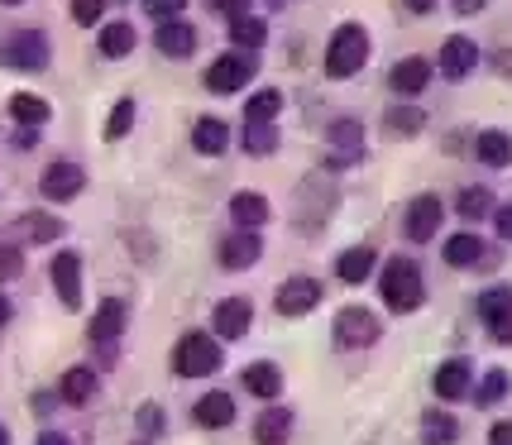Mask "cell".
<instances>
[{
    "label": "cell",
    "mask_w": 512,
    "mask_h": 445,
    "mask_svg": "<svg viewBox=\"0 0 512 445\" xmlns=\"http://www.w3.org/2000/svg\"><path fill=\"white\" fill-rule=\"evenodd\" d=\"M0 445H10V431H5V426H0Z\"/></svg>",
    "instance_id": "f5cc1de1"
},
{
    "label": "cell",
    "mask_w": 512,
    "mask_h": 445,
    "mask_svg": "<svg viewBox=\"0 0 512 445\" xmlns=\"http://www.w3.org/2000/svg\"><path fill=\"white\" fill-rule=\"evenodd\" d=\"M321 302V283L316 278H288L283 288H278V297H273V307L283 316H307Z\"/></svg>",
    "instance_id": "9c48e42d"
},
{
    "label": "cell",
    "mask_w": 512,
    "mask_h": 445,
    "mask_svg": "<svg viewBox=\"0 0 512 445\" xmlns=\"http://www.w3.org/2000/svg\"><path fill=\"white\" fill-rule=\"evenodd\" d=\"M230 34H235V44L240 48H264L268 24L259 20V15H240V20H230Z\"/></svg>",
    "instance_id": "836d02e7"
},
{
    "label": "cell",
    "mask_w": 512,
    "mask_h": 445,
    "mask_svg": "<svg viewBox=\"0 0 512 445\" xmlns=\"http://www.w3.org/2000/svg\"><path fill=\"white\" fill-rule=\"evenodd\" d=\"M379 288H383V302L393 307V312H417L422 307V273H417V264L412 259H388V268H383V278H379Z\"/></svg>",
    "instance_id": "6da1fadb"
},
{
    "label": "cell",
    "mask_w": 512,
    "mask_h": 445,
    "mask_svg": "<svg viewBox=\"0 0 512 445\" xmlns=\"http://www.w3.org/2000/svg\"><path fill=\"white\" fill-rule=\"evenodd\" d=\"M460 436V422L446 412H426L422 417V445H450Z\"/></svg>",
    "instance_id": "1f68e13d"
},
{
    "label": "cell",
    "mask_w": 512,
    "mask_h": 445,
    "mask_svg": "<svg viewBox=\"0 0 512 445\" xmlns=\"http://www.w3.org/2000/svg\"><path fill=\"white\" fill-rule=\"evenodd\" d=\"M474 154H479V163H489V168H508L512 163V134L508 130H484L474 139Z\"/></svg>",
    "instance_id": "603a6c76"
},
{
    "label": "cell",
    "mask_w": 512,
    "mask_h": 445,
    "mask_svg": "<svg viewBox=\"0 0 512 445\" xmlns=\"http://www.w3.org/2000/svg\"><path fill=\"white\" fill-rule=\"evenodd\" d=\"M278 111H283V91H278V87L254 91V96H249V106H245L249 120H273Z\"/></svg>",
    "instance_id": "8d00e7d4"
},
{
    "label": "cell",
    "mask_w": 512,
    "mask_h": 445,
    "mask_svg": "<svg viewBox=\"0 0 512 445\" xmlns=\"http://www.w3.org/2000/svg\"><path fill=\"white\" fill-rule=\"evenodd\" d=\"M450 5H455L460 15H479V10H484V0H450Z\"/></svg>",
    "instance_id": "7dc6e473"
},
{
    "label": "cell",
    "mask_w": 512,
    "mask_h": 445,
    "mask_svg": "<svg viewBox=\"0 0 512 445\" xmlns=\"http://www.w3.org/2000/svg\"><path fill=\"white\" fill-rule=\"evenodd\" d=\"M469 379H474V369H469V359L460 355V359H446L441 369H436V398L441 402H460V398H469Z\"/></svg>",
    "instance_id": "4fadbf2b"
},
{
    "label": "cell",
    "mask_w": 512,
    "mask_h": 445,
    "mask_svg": "<svg viewBox=\"0 0 512 445\" xmlns=\"http://www.w3.org/2000/svg\"><path fill=\"white\" fill-rule=\"evenodd\" d=\"M479 67V48H474V39H446V48H441V72H446L450 82H460V77H469Z\"/></svg>",
    "instance_id": "2e32d148"
},
{
    "label": "cell",
    "mask_w": 512,
    "mask_h": 445,
    "mask_svg": "<svg viewBox=\"0 0 512 445\" xmlns=\"http://www.w3.org/2000/svg\"><path fill=\"white\" fill-rule=\"evenodd\" d=\"M369 58V34H364V24H340L331 34V48H326V77H355L359 67Z\"/></svg>",
    "instance_id": "7a4b0ae2"
},
{
    "label": "cell",
    "mask_w": 512,
    "mask_h": 445,
    "mask_svg": "<svg viewBox=\"0 0 512 445\" xmlns=\"http://www.w3.org/2000/svg\"><path fill=\"white\" fill-rule=\"evenodd\" d=\"M130 125H134V101L125 96V101H115L111 120H106V139H125V134H130Z\"/></svg>",
    "instance_id": "74e56055"
},
{
    "label": "cell",
    "mask_w": 512,
    "mask_h": 445,
    "mask_svg": "<svg viewBox=\"0 0 512 445\" xmlns=\"http://www.w3.org/2000/svg\"><path fill=\"white\" fill-rule=\"evenodd\" d=\"M508 388H512L508 369H489V374L479 379V388H469V393H474V402H479V407H493V402L508 398Z\"/></svg>",
    "instance_id": "4dcf8cb0"
},
{
    "label": "cell",
    "mask_w": 512,
    "mask_h": 445,
    "mask_svg": "<svg viewBox=\"0 0 512 445\" xmlns=\"http://www.w3.org/2000/svg\"><path fill=\"white\" fill-rule=\"evenodd\" d=\"M24 268V254L20 245H0V283H10V278H20Z\"/></svg>",
    "instance_id": "60d3db41"
},
{
    "label": "cell",
    "mask_w": 512,
    "mask_h": 445,
    "mask_svg": "<svg viewBox=\"0 0 512 445\" xmlns=\"http://www.w3.org/2000/svg\"><path fill=\"white\" fill-rule=\"evenodd\" d=\"M230 221H235V230H259V225L268 221L264 192H240V197H230Z\"/></svg>",
    "instance_id": "7402d4cb"
},
{
    "label": "cell",
    "mask_w": 512,
    "mask_h": 445,
    "mask_svg": "<svg viewBox=\"0 0 512 445\" xmlns=\"http://www.w3.org/2000/svg\"><path fill=\"white\" fill-rule=\"evenodd\" d=\"M82 187H87V173L77 168V163H48L44 178H39V192L48 201H72L82 197Z\"/></svg>",
    "instance_id": "ba28073f"
},
{
    "label": "cell",
    "mask_w": 512,
    "mask_h": 445,
    "mask_svg": "<svg viewBox=\"0 0 512 445\" xmlns=\"http://www.w3.org/2000/svg\"><path fill=\"white\" fill-rule=\"evenodd\" d=\"M139 426H144V436H158V431H163V407H158V402H144V407H139Z\"/></svg>",
    "instance_id": "7bdbcfd3"
},
{
    "label": "cell",
    "mask_w": 512,
    "mask_h": 445,
    "mask_svg": "<svg viewBox=\"0 0 512 445\" xmlns=\"http://www.w3.org/2000/svg\"><path fill=\"white\" fill-rule=\"evenodd\" d=\"M245 388L254 398H278V393H283V369H278L273 359H254L245 369Z\"/></svg>",
    "instance_id": "44dd1931"
},
{
    "label": "cell",
    "mask_w": 512,
    "mask_h": 445,
    "mask_svg": "<svg viewBox=\"0 0 512 445\" xmlns=\"http://www.w3.org/2000/svg\"><path fill=\"white\" fill-rule=\"evenodd\" d=\"M10 115H15V120H20L24 130H39V125H48V101L44 96H34V91H15V96H10Z\"/></svg>",
    "instance_id": "4316f807"
},
{
    "label": "cell",
    "mask_w": 512,
    "mask_h": 445,
    "mask_svg": "<svg viewBox=\"0 0 512 445\" xmlns=\"http://www.w3.org/2000/svg\"><path fill=\"white\" fill-rule=\"evenodd\" d=\"M154 44L163 58H187L192 48H197V29L187 20H163L158 24V34H154Z\"/></svg>",
    "instance_id": "9a60e30c"
},
{
    "label": "cell",
    "mask_w": 512,
    "mask_h": 445,
    "mask_svg": "<svg viewBox=\"0 0 512 445\" xmlns=\"http://www.w3.org/2000/svg\"><path fill=\"white\" fill-rule=\"evenodd\" d=\"M216 10L230 15V20H240V15H249V0H216Z\"/></svg>",
    "instance_id": "ee69618b"
},
{
    "label": "cell",
    "mask_w": 512,
    "mask_h": 445,
    "mask_svg": "<svg viewBox=\"0 0 512 445\" xmlns=\"http://www.w3.org/2000/svg\"><path fill=\"white\" fill-rule=\"evenodd\" d=\"M455 206H460V216H465V221H479V216H489L493 211V192L489 187H465Z\"/></svg>",
    "instance_id": "d590c367"
},
{
    "label": "cell",
    "mask_w": 512,
    "mask_h": 445,
    "mask_svg": "<svg viewBox=\"0 0 512 445\" xmlns=\"http://www.w3.org/2000/svg\"><path fill=\"white\" fill-rule=\"evenodd\" d=\"M5 321H10V302L0 297V326H5Z\"/></svg>",
    "instance_id": "816d5d0a"
},
{
    "label": "cell",
    "mask_w": 512,
    "mask_h": 445,
    "mask_svg": "<svg viewBox=\"0 0 512 445\" xmlns=\"http://www.w3.org/2000/svg\"><path fill=\"white\" fill-rule=\"evenodd\" d=\"M101 15H106V0H72V20L77 24H101Z\"/></svg>",
    "instance_id": "ab89813d"
},
{
    "label": "cell",
    "mask_w": 512,
    "mask_h": 445,
    "mask_svg": "<svg viewBox=\"0 0 512 445\" xmlns=\"http://www.w3.org/2000/svg\"><path fill=\"white\" fill-rule=\"evenodd\" d=\"M441 254H446V264H450V268H469V264H479V259H484V240L465 230V235H450Z\"/></svg>",
    "instance_id": "f1b7e54d"
},
{
    "label": "cell",
    "mask_w": 512,
    "mask_h": 445,
    "mask_svg": "<svg viewBox=\"0 0 512 445\" xmlns=\"http://www.w3.org/2000/svg\"><path fill=\"white\" fill-rule=\"evenodd\" d=\"M216 254H221V268H249L264 254V240H259V230H230Z\"/></svg>",
    "instance_id": "7c38bea8"
},
{
    "label": "cell",
    "mask_w": 512,
    "mask_h": 445,
    "mask_svg": "<svg viewBox=\"0 0 512 445\" xmlns=\"http://www.w3.org/2000/svg\"><path fill=\"white\" fill-rule=\"evenodd\" d=\"M426 82H431V63L426 58H402L393 67V77H388V87L398 91V96H422Z\"/></svg>",
    "instance_id": "d6986e66"
},
{
    "label": "cell",
    "mask_w": 512,
    "mask_h": 445,
    "mask_svg": "<svg viewBox=\"0 0 512 445\" xmlns=\"http://www.w3.org/2000/svg\"><path fill=\"white\" fill-rule=\"evenodd\" d=\"M58 393H63V402H72V407L91 402V398H96V369H87V364L67 369L63 383H58Z\"/></svg>",
    "instance_id": "d4e9b609"
},
{
    "label": "cell",
    "mask_w": 512,
    "mask_h": 445,
    "mask_svg": "<svg viewBox=\"0 0 512 445\" xmlns=\"http://www.w3.org/2000/svg\"><path fill=\"white\" fill-rule=\"evenodd\" d=\"M364 130H359V120H335L331 125V163H359V154H364Z\"/></svg>",
    "instance_id": "ffe728a7"
},
{
    "label": "cell",
    "mask_w": 512,
    "mask_h": 445,
    "mask_svg": "<svg viewBox=\"0 0 512 445\" xmlns=\"http://www.w3.org/2000/svg\"><path fill=\"white\" fill-rule=\"evenodd\" d=\"M498 235H503V240H512V201L498 211Z\"/></svg>",
    "instance_id": "bcb514c9"
},
{
    "label": "cell",
    "mask_w": 512,
    "mask_h": 445,
    "mask_svg": "<svg viewBox=\"0 0 512 445\" xmlns=\"http://www.w3.org/2000/svg\"><path fill=\"white\" fill-rule=\"evenodd\" d=\"M426 125L422 111H412V106H398V111H388V130L393 134H417Z\"/></svg>",
    "instance_id": "f35d334b"
},
{
    "label": "cell",
    "mask_w": 512,
    "mask_h": 445,
    "mask_svg": "<svg viewBox=\"0 0 512 445\" xmlns=\"http://www.w3.org/2000/svg\"><path fill=\"white\" fill-rule=\"evenodd\" d=\"M192 417H197V426H206V431H221V426L235 422V398L216 388V393H206V398L192 407Z\"/></svg>",
    "instance_id": "ac0fdd59"
},
{
    "label": "cell",
    "mask_w": 512,
    "mask_h": 445,
    "mask_svg": "<svg viewBox=\"0 0 512 445\" xmlns=\"http://www.w3.org/2000/svg\"><path fill=\"white\" fill-rule=\"evenodd\" d=\"M20 230L34 240V245H53V240L63 235V221H58V216H48V211H29V216L20 221Z\"/></svg>",
    "instance_id": "f546056e"
},
{
    "label": "cell",
    "mask_w": 512,
    "mask_h": 445,
    "mask_svg": "<svg viewBox=\"0 0 512 445\" xmlns=\"http://www.w3.org/2000/svg\"><path fill=\"white\" fill-rule=\"evenodd\" d=\"M479 316L498 345H512V288H489L479 297Z\"/></svg>",
    "instance_id": "52a82bcc"
},
{
    "label": "cell",
    "mask_w": 512,
    "mask_h": 445,
    "mask_svg": "<svg viewBox=\"0 0 512 445\" xmlns=\"http://www.w3.org/2000/svg\"><path fill=\"white\" fill-rule=\"evenodd\" d=\"M0 5H24V0H0Z\"/></svg>",
    "instance_id": "db71d44e"
},
{
    "label": "cell",
    "mask_w": 512,
    "mask_h": 445,
    "mask_svg": "<svg viewBox=\"0 0 512 445\" xmlns=\"http://www.w3.org/2000/svg\"><path fill=\"white\" fill-rule=\"evenodd\" d=\"M192 144H197V154H225V144H230V130H225V120L216 115H201L197 125H192Z\"/></svg>",
    "instance_id": "cb8c5ba5"
},
{
    "label": "cell",
    "mask_w": 512,
    "mask_h": 445,
    "mask_svg": "<svg viewBox=\"0 0 512 445\" xmlns=\"http://www.w3.org/2000/svg\"><path fill=\"white\" fill-rule=\"evenodd\" d=\"M249 321H254V307H249L245 297H225L221 307H216V335L221 340H240L249 331Z\"/></svg>",
    "instance_id": "e0dca14e"
},
{
    "label": "cell",
    "mask_w": 512,
    "mask_h": 445,
    "mask_svg": "<svg viewBox=\"0 0 512 445\" xmlns=\"http://www.w3.org/2000/svg\"><path fill=\"white\" fill-rule=\"evenodd\" d=\"M144 10H149V15L163 24V20H178L182 10H187V0H144Z\"/></svg>",
    "instance_id": "b9f144b4"
},
{
    "label": "cell",
    "mask_w": 512,
    "mask_h": 445,
    "mask_svg": "<svg viewBox=\"0 0 512 445\" xmlns=\"http://www.w3.org/2000/svg\"><path fill=\"white\" fill-rule=\"evenodd\" d=\"M254 441H259V445H288L292 441V412H288V407H273V412H264V417H259V426H254Z\"/></svg>",
    "instance_id": "484cf974"
},
{
    "label": "cell",
    "mask_w": 512,
    "mask_h": 445,
    "mask_svg": "<svg viewBox=\"0 0 512 445\" xmlns=\"http://www.w3.org/2000/svg\"><path fill=\"white\" fill-rule=\"evenodd\" d=\"M225 350L211 340V335H182L178 345H173V374H182V379H206V374H216L221 369Z\"/></svg>",
    "instance_id": "3957f363"
},
{
    "label": "cell",
    "mask_w": 512,
    "mask_h": 445,
    "mask_svg": "<svg viewBox=\"0 0 512 445\" xmlns=\"http://www.w3.org/2000/svg\"><path fill=\"white\" fill-rule=\"evenodd\" d=\"M402 5H407V10H412V15H426V10H431V5H436V0H402Z\"/></svg>",
    "instance_id": "c3c4849f"
},
{
    "label": "cell",
    "mask_w": 512,
    "mask_h": 445,
    "mask_svg": "<svg viewBox=\"0 0 512 445\" xmlns=\"http://www.w3.org/2000/svg\"><path fill=\"white\" fill-rule=\"evenodd\" d=\"M493 67H503V72H512V53H503V58H493Z\"/></svg>",
    "instance_id": "f907efd6"
},
{
    "label": "cell",
    "mask_w": 512,
    "mask_h": 445,
    "mask_svg": "<svg viewBox=\"0 0 512 445\" xmlns=\"http://www.w3.org/2000/svg\"><path fill=\"white\" fill-rule=\"evenodd\" d=\"M489 445H512V422H498L489 431Z\"/></svg>",
    "instance_id": "f6af8a7d"
},
{
    "label": "cell",
    "mask_w": 512,
    "mask_h": 445,
    "mask_svg": "<svg viewBox=\"0 0 512 445\" xmlns=\"http://www.w3.org/2000/svg\"><path fill=\"white\" fill-rule=\"evenodd\" d=\"M125 321H130V312H125V302H120V297L101 302L96 316H91V345H115L120 331H125Z\"/></svg>",
    "instance_id": "5bb4252c"
},
{
    "label": "cell",
    "mask_w": 512,
    "mask_h": 445,
    "mask_svg": "<svg viewBox=\"0 0 512 445\" xmlns=\"http://www.w3.org/2000/svg\"><path fill=\"white\" fill-rule=\"evenodd\" d=\"M39 445H67V436H63V431H44V436H39Z\"/></svg>",
    "instance_id": "681fc988"
},
{
    "label": "cell",
    "mask_w": 512,
    "mask_h": 445,
    "mask_svg": "<svg viewBox=\"0 0 512 445\" xmlns=\"http://www.w3.org/2000/svg\"><path fill=\"white\" fill-rule=\"evenodd\" d=\"M441 216H446L441 197H431V192H426V197H417L412 206H407V240H417V245H422V240H431V235L441 230Z\"/></svg>",
    "instance_id": "8fae6325"
},
{
    "label": "cell",
    "mask_w": 512,
    "mask_h": 445,
    "mask_svg": "<svg viewBox=\"0 0 512 445\" xmlns=\"http://www.w3.org/2000/svg\"><path fill=\"white\" fill-rule=\"evenodd\" d=\"M53 288H58V297H63L67 312H77V307H82V259H77L72 249H63V254L53 259Z\"/></svg>",
    "instance_id": "30bf717a"
},
{
    "label": "cell",
    "mask_w": 512,
    "mask_h": 445,
    "mask_svg": "<svg viewBox=\"0 0 512 445\" xmlns=\"http://www.w3.org/2000/svg\"><path fill=\"white\" fill-rule=\"evenodd\" d=\"M0 63L24 67V72H39V67H48V39L39 34V29H24V34H15L10 44L0 48Z\"/></svg>",
    "instance_id": "8992f818"
},
{
    "label": "cell",
    "mask_w": 512,
    "mask_h": 445,
    "mask_svg": "<svg viewBox=\"0 0 512 445\" xmlns=\"http://www.w3.org/2000/svg\"><path fill=\"white\" fill-rule=\"evenodd\" d=\"M335 345H345V350L379 345V316L369 307H340V316H335Z\"/></svg>",
    "instance_id": "277c9868"
},
{
    "label": "cell",
    "mask_w": 512,
    "mask_h": 445,
    "mask_svg": "<svg viewBox=\"0 0 512 445\" xmlns=\"http://www.w3.org/2000/svg\"><path fill=\"white\" fill-rule=\"evenodd\" d=\"M374 264H379V259H374V249L359 245V249H345V254L335 259V273H340V283H364Z\"/></svg>",
    "instance_id": "83f0119b"
},
{
    "label": "cell",
    "mask_w": 512,
    "mask_h": 445,
    "mask_svg": "<svg viewBox=\"0 0 512 445\" xmlns=\"http://www.w3.org/2000/svg\"><path fill=\"white\" fill-rule=\"evenodd\" d=\"M245 149L249 154H273L278 149V130H273V120H249L245 125Z\"/></svg>",
    "instance_id": "d6a6232c"
},
{
    "label": "cell",
    "mask_w": 512,
    "mask_h": 445,
    "mask_svg": "<svg viewBox=\"0 0 512 445\" xmlns=\"http://www.w3.org/2000/svg\"><path fill=\"white\" fill-rule=\"evenodd\" d=\"M254 77V63H249L245 53H221L216 63L206 67V91H216V96H230V91H240Z\"/></svg>",
    "instance_id": "5b68a950"
},
{
    "label": "cell",
    "mask_w": 512,
    "mask_h": 445,
    "mask_svg": "<svg viewBox=\"0 0 512 445\" xmlns=\"http://www.w3.org/2000/svg\"><path fill=\"white\" fill-rule=\"evenodd\" d=\"M130 48H134L130 24H106V29H101V53H106V58H125Z\"/></svg>",
    "instance_id": "e575fe53"
}]
</instances>
